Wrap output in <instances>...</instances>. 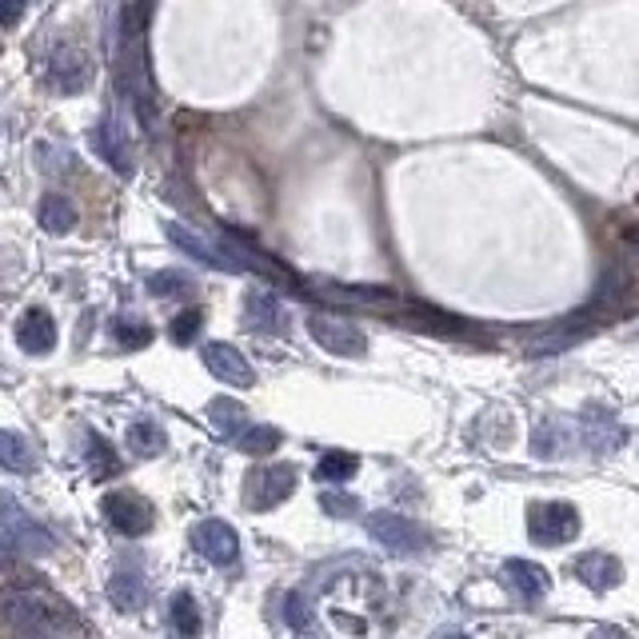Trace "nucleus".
<instances>
[{
	"instance_id": "obj_2",
	"label": "nucleus",
	"mask_w": 639,
	"mask_h": 639,
	"mask_svg": "<svg viewBox=\"0 0 639 639\" xmlns=\"http://www.w3.org/2000/svg\"><path fill=\"white\" fill-rule=\"evenodd\" d=\"M368 536L396 560H412V555L428 552V531L419 528L416 519L400 516V512H372Z\"/></svg>"
},
{
	"instance_id": "obj_21",
	"label": "nucleus",
	"mask_w": 639,
	"mask_h": 639,
	"mask_svg": "<svg viewBox=\"0 0 639 639\" xmlns=\"http://www.w3.org/2000/svg\"><path fill=\"white\" fill-rule=\"evenodd\" d=\"M0 467H9V472H33L37 467V455H33L25 436L0 431Z\"/></svg>"
},
{
	"instance_id": "obj_28",
	"label": "nucleus",
	"mask_w": 639,
	"mask_h": 639,
	"mask_svg": "<svg viewBox=\"0 0 639 639\" xmlns=\"http://www.w3.org/2000/svg\"><path fill=\"white\" fill-rule=\"evenodd\" d=\"M112 333H116V344H124V348H148L152 344V328L136 316L116 320V324H112Z\"/></svg>"
},
{
	"instance_id": "obj_20",
	"label": "nucleus",
	"mask_w": 639,
	"mask_h": 639,
	"mask_svg": "<svg viewBox=\"0 0 639 639\" xmlns=\"http://www.w3.org/2000/svg\"><path fill=\"white\" fill-rule=\"evenodd\" d=\"M109 600L121 607V612H136L140 603H145V579L136 576V572H116V576L109 579Z\"/></svg>"
},
{
	"instance_id": "obj_31",
	"label": "nucleus",
	"mask_w": 639,
	"mask_h": 639,
	"mask_svg": "<svg viewBox=\"0 0 639 639\" xmlns=\"http://www.w3.org/2000/svg\"><path fill=\"white\" fill-rule=\"evenodd\" d=\"M148 288H152V296H176V292H185L188 280L180 276V272H160V276L148 280Z\"/></svg>"
},
{
	"instance_id": "obj_10",
	"label": "nucleus",
	"mask_w": 639,
	"mask_h": 639,
	"mask_svg": "<svg viewBox=\"0 0 639 639\" xmlns=\"http://www.w3.org/2000/svg\"><path fill=\"white\" fill-rule=\"evenodd\" d=\"M312 292L328 304H348V308H392L396 292L392 288H372V284H333V280H312Z\"/></svg>"
},
{
	"instance_id": "obj_7",
	"label": "nucleus",
	"mask_w": 639,
	"mask_h": 639,
	"mask_svg": "<svg viewBox=\"0 0 639 639\" xmlns=\"http://www.w3.org/2000/svg\"><path fill=\"white\" fill-rule=\"evenodd\" d=\"M100 508H104V516H109L112 528L121 531V536H128V540L145 536V531H152V508H148V500H140V496L109 492Z\"/></svg>"
},
{
	"instance_id": "obj_8",
	"label": "nucleus",
	"mask_w": 639,
	"mask_h": 639,
	"mask_svg": "<svg viewBox=\"0 0 639 639\" xmlns=\"http://www.w3.org/2000/svg\"><path fill=\"white\" fill-rule=\"evenodd\" d=\"M204 368L216 376V380L233 384V388H252L256 384V372H252V364L245 360V352L233 344H224V340H212V344H204Z\"/></svg>"
},
{
	"instance_id": "obj_4",
	"label": "nucleus",
	"mask_w": 639,
	"mask_h": 639,
	"mask_svg": "<svg viewBox=\"0 0 639 639\" xmlns=\"http://www.w3.org/2000/svg\"><path fill=\"white\" fill-rule=\"evenodd\" d=\"M0 531H4V540L13 543L16 552H25V555H49L52 548H57L52 531L40 528L37 519L28 516L13 496H0Z\"/></svg>"
},
{
	"instance_id": "obj_1",
	"label": "nucleus",
	"mask_w": 639,
	"mask_h": 639,
	"mask_svg": "<svg viewBox=\"0 0 639 639\" xmlns=\"http://www.w3.org/2000/svg\"><path fill=\"white\" fill-rule=\"evenodd\" d=\"M0 615L16 627V631H33V636H64V631H80V619L73 607L40 591H13L0 600Z\"/></svg>"
},
{
	"instance_id": "obj_23",
	"label": "nucleus",
	"mask_w": 639,
	"mask_h": 639,
	"mask_svg": "<svg viewBox=\"0 0 639 639\" xmlns=\"http://www.w3.org/2000/svg\"><path fill=\"white\" fill-rule=\"evenodd\" d=\"M40 224H45V233H57V236H61V233H73L76 209L64 197L49 192V197L40 200Z\"/></svg>"
},
{
	"instance_id": "obj_22",
	"label": "nucleus",
	"mask_w": 639,
	"mask_h": 639,
	"mask_svg": "<svg viewBox=\"0 0 639 639\" xmlns=\"http://www.w3.org/2000/svg\"><path fill=\"white\" fill-rule=\"evenodd\" d=\"M356 472H360V455L340 452V448L324 452L316 464V479H324V484H344V479H352Z\"/></svg>"
},
{
	"instance_id": "obj_14",
	"label": "nucleus",
	"mask_w": 639,
	"mask_h": 639,
	"mask_svg": "<svg viewBox=\"0 0 639 639\" xmlns=\"http://www.w3.org/2000/svg\"><path fill=\"white\" fill-rule=\"evenodd\" d=\"M245 324L252 333H284V304L268 288H252L245 296Z\"/></svg>"
},
{
	"instance_id": "obj_13",
	"label": "nucleus",
	"mask_w": 639,
	"mask_h": 639,
	"mask_svg": "<svg viewBox=\"0 0 639 639\" xmlns=\"http://www.w3.org/2000/svg\"><path fill=\"white\" fill-rule=\"evenodd\" d=\"M16 344L33 352V356H45L57 348V320L45 312V308H28L25 316L16 320Z\"/></svg>"
},
{
	"instance_id": "obj_5",
	"label": "nucleus",
	"mask_w": 639,
	"mask_h": 639,
	"mask_svg": "<svg viewBox=\"0 0 639 639\" xmlns=\"http://www.w3.org/2000/svg\"><path fill=\"white\" fill-rule=\"evenodd\" d=\"M296 492V467L292 464H272V467H256L252 476H248V508H256V512H268V508L284 504L288 496Z\"/></svg>"
},
{
	"instance_id": "obj_12",
	"label": "nucleus",
	"mask_w": 639,
	"mask_h": 639,
	"mask_svg": "<svg viewBox=\"0 0 639 639\" xmlns=\"http://www.w3.org/2000/svg\"><path fill=\"white\" fill-rule=\"evenodd\" d=\"M579 436H584V443L596 448V452H615V448L624 443V428L615 424V416L607 408H596V404L579 412Z\"/></svg>"
},
{
	"instance_id": "obj_9",
	"label": "nucleus",
	"mask_w": 639,
	"mask_h": 639,
	"mask_svg": "<svg viewBox=\"0 0 639 639\" xmlns=\"http://www.w3.org/2000/svg\"><path fill=\"white\" fill-rule=\"evenodd\" d=\"M192 548L216 567L236 564V555H240V540H236V531L228 528L224 519H204V524H197V528H192Z\"/></svg>"
},
{
	"instance_id": "obj_3",
	"label": "nucleus",
	"mask_w": 639,
	"mask_h": 639,
	"mask_svg": "<svg viewBox=\"0 0 639 639\" xmlns=\"http://www.w3.org/2000/svg\"><path fill=\"white\" fill-rule=\"evenodd\" d=\"M579 512L564 500H543V504L528 508V536L540 548H560V543L576 540Z\"/></svg>"
},
{
	"instance_id": "obj_16",
	"label": "nucleus",
	"mask_w": 639,
	"mask_h": 639,
	"mask_svg": "<svg viewBox=\"0 0 639 639\" xmlns=\"http://www.w3.org/2000/svg\"><path fill=\"white\" fill-rule=\"evenodd\" d=\"M92 148L109 160L116 173H133V156H128V140H124V128L116 121H100L92 128Z\"/></svg>"
},
{
	"instance_id": "obj_32",
	"label": "nucleus",
	"mask_w": 639,
	"mask_h": 639,
	"mask_svg": "<svg viewBox=\"0 0 639 639\" xmlns=\"http://www.w3.org/2000/svg\"><path fill=\"white\" fill-rule=\"evenodd\" d=\"M320 504H324V512H333V516H356L360 504L352 500V496H340V492H324L320 496Z\"/></svg>"
},
{
	"instance_id": "obj_18",
	"label": "nucleus",
	"mask_w": 639,
	"mask_h": 639,
	"mask_svg": "<svg viewBox=\"0 0 639 639\" xmlns=\"http://www.w3.org/2000/svg\"><path fill=\"white\" fill-rule=\"evenodd\" d=\"M504 576H508V584L524 596V600L536 603V600L548 596V572H543L540 564H531V560H508Z\"/></svg>"
},
{
	"instance_id": "obj_25",
	"label": "nucleus",
	"mask_w": 639,
	"mask_h": 639,
	"mask_svg": "<svg viewBox=\"0 0 639 639\" xmlns=\"http://www.w3.org/2000/svg\"><path fill=\"white\" fill-rule=\"evenodd\" d=\"M88 472L97 479H109L121 472V455H116V448L104 436H92V443H88Z\"/></svg>"
},
{
	"instance_id": "obj_30",
	"label": "nucleus",
	"mask_w": 639,
	"mask_h": 639,
	"mask_svg": "<svg viewBox=\"0 0 639 639\" xmlns=\"http://www.w3.org/2000/svg\"><path fill=\"white\" fill-rule=\"evenodd\" d=\"M284 619H288V627H292V631H312V627H316V619H312V607H308V600L300 596V591H292V596L284 600Z\"/></svg>"
},
{
	"instance_id": "obj_15",
	"label": "nucleus",
	"mask_w": 639,
	"mask_h": 639,
	"mask_svg": "<svg viewBox=\"0 0 639 639\" xmlns=\"http://www.w3.org/2000/svg\"><path fill=\"white\" fill-rule=\"evenodd\" d=\"M576 576L588 584L591 591H612L624 579V564L607 552H588L576 560Z\"/></svg>"
},
{
	"instance_id": "obj_17",
	"label": "nucleus",
	"mask_w": 639,
	"mask_h": 639,
	"mask_svg": "<svg viewBox=\"0 0 639 639\" xmlns=\"http://www.w3.org/2000/svg\"><path fill=\"white\" fill-rule=\"evenodd\" d=\"M88 57L80 49H64V52H57L52 57V68H49V76H52V85L57 88H64V92H76V88H85L88 85Z\"/></svg>"
},
{
	"instance_id": "obj_33",
	"label": "nucleus",
	"mask_w": 639,
	"mask_h": 639,
	"mask_svg": "<svg viewBox=\"0 0 639 639\" xmlns=\"http://www.w3.org/2000/svg\"><path fill=\"white\" fill-rule=\"evenodd\" d=\"M25 16V0H0V25H16Z\"/></svg>"
},
{
	"instance_id": "obj_26",
	"label": "nucleus",
	"mask_w": 639,
	"mask_h": 639,
	"mask_svg": "<svg viewBox=\"0 0 639 639\" xmlns=\"http://www.w3.org/2000/svg\"><path fill=\"white\" fill-rule=\"evenodd\" d=\"M236 443H240V452L248 455H268L280 448V431L268 428V424H256V428H245L240 436H236Z\"/></svg>"
},
{
	"instance_id": "obj_6",
	"label": "nucleus",
	"mask_w": 639,
	"mask_h": 639,
	"mask_svg": "<svg viewBox=\"0 0 639 639\" xmlns=\"http://www.w3.org/2000/svg\"><path fill=\"white\" fill-rule=\"evenodd\" d=\"M308 333H312V340L324 352H333V356H364L368 352V336L340 316H312L308 320Z\"/></svg>"
},
{
	"instance_id": "obj_19",
	"label": "nucleus",
	"mask_w": 639,
	"mask_h": 639,
	"mask_svg": "<svg viewBox=\"0 0 639 639\" xmlns=\"http://www.w3.org/2000/svg\"><path fill=\"white\" fill-rule=\"evenodd\" d=\"M209 424L221 431V436L233 440V436H240V431L248 428V412H245V404H236L228 396H216L209 404Z\"/></svg>"
},
{
	"instance_id": "obj_24",
	"label": "nucleus",
	"mask_w": 639,
	"mask_h": 639,
	"mask_svg": "<svg viewBox=\"0 0 639 639\" xmlns=\"http://www.w3.org/2000/svg\"><path fill=\"white\" fill-rule=\"evenodd\" d=\"M128 448H133L136 455L152 460V455H160L164 448H168V440H164L160 424H152V419H136L133 428H128Z\"/></svg>"
},
{
	"instance_id": "obj_29",
	"label": "nucleus",
	"mask_w": 639,
	"mask_h": 639,
	"mask_svg": "<svg viewBox=\"0 0 639 639\" xmlns=\"http://www.w3.org/2000/svg\"><path fill=\"white\" fill-rule=\"evenodd\" d=\"M200 328H204V312H200V308H185V312L173 320L168 336H173L176 344H192V340L200 336Z\"/></svg>"
},
{
	"instance_id": "obj_27",
	"label": "nucleus",
	"mask_w": 639,
	"mask_h": 639,
	"mask_svg": "<svg viewBox=\"0 0 639 639\" xmlns=\"http://www.w3.org/2000/svg\"><path fill=\"white\" fill-rule=\"evenodd\" d=\"M173 627L180 631V636H197L200 631V607H197V600L188 596V591H176L173 596Z\"/></svg>"
},
{
	"instance_id": "obj_11",
	"label": "nucleus",
	"mask_w": 639,
	"mask_h": 639,
	"mask_svg": "<svg viewBox=\"0 0 639 639\" xmlns=\"http://www.w3.org/2000/svg\"><path fill=\"white\" fill-rule=\"evenodd\" d=\"M164 236L173 240L180 252H188L192 260H200V264H209V268H221V272H240V264L233 260V252H221L216 245H209L204 236H197L188 224H176V221H168L164 224Z\"/></svg>"
}]
</instances>
